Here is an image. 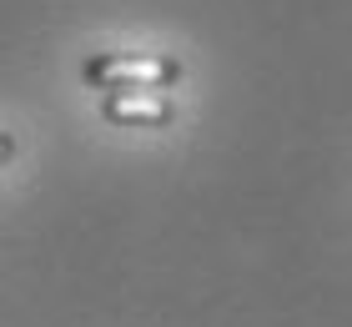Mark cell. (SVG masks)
Wrapping results in <instances>:
<instances>
[{"label": "cell", "mask_w": 352, "mask_h": 327, "mask_svg": "<svg viewBox=\"0 0 352 327\" xmlns=\"http://www.w3.org/2000/svg\"><path fill=\"white\" fill-rule=\"evenodd\" d=\"M101 116L116 126H171V101L162 91H111L101 101Z\"/></svg>", "instance_id": "7a4b0ae2"}, {"label": "cell", "mask_w": 352, "mask_h": 327, "mask_svg": "<svg viewBox=\"0 0 352 327\" xmlns=\"http://www.w3.org/2000/svg\"><path fill=\"white\" fill-rule=\"evenodd\" d=\"M81 81L96 91H166L182 81V61L146 51V56H121V51H101L81 65Z\"/></svg>", "instance_id": "6da1fadb"}, {"label": "cell", "mask_w": 352, "mask_h": 327, "mask_svg": "<svg viewBox=\"0 0 352 327\" xmlns=\"http://www.w3.org/2000/svg\"><path fill=\"white\" fill-rule=\"evenodd\" d=\"M10 156H15V136H10V131H0V167H6Z\"/></svg>", "instance_id": "3957f363"}]
</instances>
